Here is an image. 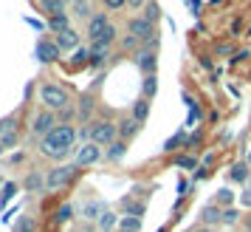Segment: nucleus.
Here are the masks:
<instances>
[{"instance_id": "nucleus-1", "label": "nucleus", "mask_w": 251, "mask_h": 232, "mask_svg": "<svg viewBox=\"0 0 251 232\" xmlns=\"http://www.w3.org/2000/svg\"><path fill=\"white\" fill-rule=\"evenodd\" d=\"M74 139H76V130L71 128V125H57V128L43 139L40 150H43V156H48V159L62 162V159L74 150Z\"/></svg>"}, {"instance_id": "nucleus-2", "label": "nucleus", "mask_w": 251, "mask_h": 232, "mask_svg": "<svg viewBox=\"0 0 251 232\" xmlns=\"http://www.w3.org/2000/svg\"><path fill=\"white\" fill-rule=\"evenodd\" d=\"M88 139H91L93 145H113V142L119 139V128H116L113 122H107V119H99V122L91 125Z\"/></svg>"}, {"instance_id": "nucleus-3", "label": "nucleus", "mask_w": 251, "mask_h": 232, "mask_svg": "<svg viewBox=\"0 0 251 232\" xmlns=\"http://www.w3.org/2000/svg\"><path fill=\"white\" fill-rule=\"evenodd\" d=\"M40 102L46 105L48 111H62L68 105V91L59 85H43L40 88Z\"/></svg>"}, {"instance_id": "nucleus-4", "label": "nucleus", "mask_w": 251, "mask_h": 232, "mask_svg": "<svg viewBox=\"0 0 251 232\" xmlns=\"http://www.w3.org/2000/svg\"><path fill=\"white\" fill-rule=\"evenodd\" d=\"M76 164H59V167H54L51 173H48V178H46V184H48V190H59V187H65L76 175Z\"/></svg>"}, {"instance_id": "nucleus-5", "label": "nucleus", "mask_w": 251, "mask_h": 232, "mask_svg": "<svg viewBox=\"0 0 251 232\" xmlns=\"http://www.w3.org/2000/svg\"><path fill=\"white\" fill-rule=\"evenodd\" d=\"M127 31L136 37L138 43H147V40H152V37H155L152 23H150V20H144V17H133V20L127 23Z\"/></svg>"}, {"instance_id": "nucleus-6", "label": "nucleus", "mask_w": 251, "mask_h": 232, "mask_svg": "<svg viewBox=\"0 0 251 232\" xmlns=\"http://www.w3.org/2000/svg\"><path fill=\"white\" fill-rule=\"evenodd\" d=\"M107 29H110V20H107L104 14H93L91 20H88V29H85V34H88V40L93 43V40H99V37H102Z\"/></svg>"}, {"instance_id": "nucleus-7", "label": "nucleus", "mask_w": 251, "mask_h": 232, "mask_svg": "<svg viewBox=\"0 0 251 232\" xmlns=\"http://www.w3.org/2000/svg\"><path fill=\"white\" fill-rule=\"evenodd\" d=\"M54 128H57V125H54V116L48 114V111L46 114H37L34 122H31V133H34V136H43V139H46Z\"/></svg>"}, {"instance_id": "nucleus-8", "label": "nucleus", "mask_w": 251, "mask_h": 232, "mask_svg": "<svg viewBox=\"0 0 251 232\" xmlns=\"http://www.w3.org/2000/svg\"><path fill=\"white\" fill-rule=\"evenodd\" d=\"M99 145H93V142H85L79 147V153H76V167H85V164H93L99 162Z\"/></svg>"}, {"instance_id": "nucleus-9", "label": "nucleus", "mask_w": 251, "mask_h": 232, "mask_svg": "<svg viewBox=\"0 0 251 232\" xmlns=\"http://www.w3.org/2000/svg\"><path fill=\"white\" fill-rule=\"evenodd\" d=\"M155 51H152V48H141V51H138V57H136V65L138 68H141V74H144V77H147V74H155Z\"/></svg>"}, {"instance_id": "nucleus-10", "label": "nucleus", "mask_w": 251, "mask_h": 232, "mask_svg": "<svg viewBox=\"0 0 251 232\" xmlns=\"http://www.w3.org/2000/svg\"><path fill=\"white\" fill-rule=\"evenodd\" d=\"M59 54L62 51L57 48V43H51V40H40L37 43V57H40V62H54Z\"/></svg>"}, {"instance_id": "nucleus-11", "label": "nucleus", "mask_w": 251, "mask_h": 232, "mask_svg": "<svg viewBox=\"0 0 251 232\" xmlns=\"http://www.w3.org/2000/svg\"><path fill=\"white\" fill-rule=\"evenodd\" d=\"M76 46H79V34H76L74 29L62 31V34H57V48H59V51H74Z\"/></svg>"}, {"instance_id": "nucleus-12", "label": "nucleus", "mask_w": 251, "mask_h": 232, "mask_svg": "<svg viewBox=\"0 0 251 232\" xmlns=\"http://www.w3.org/2000/svg\"><path fill=\"white\" fill-rule=\"evenodd\" d=\"M116 128H119V139H122V142H127L130 136H136V130H138V122L133 119V116H127V119H122V122H119Z\"/></svg>"}, {"instance_id": "nucleus-13", "label": "nucleus", "mask_w": 251, "mask_h": 232, "mask_svg": "<svg viewBox=\"0 0 251 232\" xmlns=\"http://www.w3.org/2000/svg\"><path fill=\"white\" fill-rule=\"evenodd\" d=\"M119 227V215H116L113 209H104L102 215H99V232H113Z\"/></svg>"}, {"instance_id": "nucleus-14", "label": "nucleus", "mask_w": 251, "mask_h": 232, "mask_svg": "<svg viewBox=\"0 0 251 232\" xmlns=\"http://www.w3.org/2000/svg\"><path fill=\"white\" fill-rule=\"evenodd\" d=\"M104 209H107V204H104V201H99V198H93V201H88V204H85V209H82V212H85V218L99 221V215H102Z\"/></svg>"}, {"instance_id": "nucleus-15", "label": "nucleus", "mask_w": 251, "mask_h": 232, "mask_svg": "<svg viewBox=\"0 0 251 232\" xmlns=\"http://www.w3.org/2000/svg\"><path fill=\"white\" fill-rule=\"evenodd\" d=\"M40 9L54 17V14H65V0H40Z\"/></svg>"}, {"instance_id": "nucleus-16", "label": "nucleus", "mask_w": 251, "mask_h": 232, "mask_svg": "<svg viewBox=\"0 0 251 232\" xmlns=\"http://www.w3.org/2000/svg\"><path fill=\"white\" fill-rule=\"evenodd\" d=\"M48 29H51V31H57V34L68 31V29H71L68 14H54V17H48Z\"/></svg>"}, {"instance_id": "nucleus-17", "label": "nucleus", "mask_w": 251, "mask_h": 232, "mask_svg": "<svg viewBox=\"0 0 251 232\" xmlns=\"http://www.w3.org/2000/svg\"><path fill=\"white\" fill-rule=\"evenodd\" d=\"M201 218H203V224H217V221H223V209L209 204V207L201 209Z\"/></svg>"}, {"instance_id": "nucleus-18", "label": "nucleus", "mask_w": 251, "mask_h": 232, "mask_svg": "<svg viewBox=\"0 0 251 232\" xmlns=\"http://www.w3.org/2000/svg\"><path fill=\"white\" fill-rule=\"evenodd\" d=\"M155 91H158V80H155V74H147L141 80V96L150 99V96H155Z\"/></svg>"}, {"instance_id": "nucleus-19", "label": "nucleus", "mask_w": 251, "mask_h": 232, "mask_svg": "<svg viewBox=\"0 0 251 232\" xmlns=\"http://www.w3.org/2000/svg\"><path fill=\"white\" fill-rule=\"evenodd\" d=\"M147 116H150V102L144 99V96H141V99H138V102L133 105V119H136L138 125H141V122H144Z\"/></svg>"}, {"instance_id": "nucleus-20", "label": "nucleus", "mask_w": 251, "mask_h": 232, "mask_svg": "<svg viewBox=\"0 0 251 232\" xmlns=\"http://www.w3.org/2000/svg\"><path fill=\"white\" fill-rule=\"evenodd\" d=\"M125 153H127V142L116 139L113 145H110V147H107V159H110V162H119V159H122V156H125Z\"/></svg>"}, {"instance_id": "nucleus-21", "label": "nucleus", "mask_w": 251, "mask_h": 232, "mask_svg": "<svg viewBox=\"0 0 251 232\" xmlns=\"http://www.w3.org/2000/svg\"><path fill=\"white\" fill-rule=\"evenodd\" d=\"M119 232H141V218H136V215H127V218L122 221Z\"/></svg>"}, {"instance_id": "nucleus-22", "label": "nucleus", "mask_w": 251, "mask_h": 232, "mask_svg": "<svg viewBox=\"0 0 251 232\" xmlns=\"http://www.w3.org/2000/svg\"><path fill=\"white\" fill-rule=\"evenodd\" d=\"M14 128H17V116H6V119H0V136L14 133Z\"/></svg>"}, {"instance_id": "nucleus-23", "label": "nucleus", "mask_w": 251, "mask_h": 232, "mask_svg": "<svg viewBox=\"0 0 251 232\" xmlns=\"http://www.w3.org/2000/svg\"><path fill=\"white\" fill-rule=\"evenodd\" d=\"M231 178H234V181H246V178H249V164H246V162L234 164V170H231Z\"/></svg>"}, {"instance_id": "nucleus-24", "label": "nucleus", "mask_w": 251, "mask_h": 232, "mask_svg": "<svg viewBox=\"0 0 251 232\" xmlns=\"http://www.w3.org/2000/svg\"><path fill=\"white\" fill-rule=\"evenodd\" d=\"M14 193H17V184H12V181H9V184L3 187V196H0V201H3V204H9Z\"/></svg>"}, {"instance_id": "nucleus-25", "label": "nucleus", "mask_w": 251, "mask_h": 232, "mask_svg": "<svg viewBox=\"0 0 251 232\" xmlns=\"http://www.w3.org/2000/svg\"><path fill=\"white\" fill-rule=\"evenodd\" d=\"M14 232H34V221L31 218H20V224H17V230Z\"/></svg>"}, {"instance_id": "nucleus-26", "label": "nucleus", "mask_w": 251, "mask_h": 232, "mask_svg": "<svg viewBox=\"0 0 251 232\" xmlns=\"http://www.w3.org/2000/svg\"><path fill=\"white\" fill-rule=\"evenodd\" d=\"M91 111H93V99H91V96H82L79 114H82V116H88V114H91Z\"/></svg>"}, {"instance_id": "nucleus-27", "label": "nucleus", "mask_w": 251, "mask_h": 232, "mask_svg": "<svg viewBox=\"0 0 251 232\" xmlns=\"http://www.w3.org/2000/svg\"><path fill=\"white\" fill-rule=\"evenodd\" d=\"M144 20H150V23L158 20V6H155V3H147V14H144Z\"/></svg>"}, {"instance_id": "nucleus-28", "label": "nucleus", "mask_w": 251, "mask_h": 232, "mask_svg": "<svg viewBox=\"0 0 251 232\" xmlns=\"http://www.w3.org/2000/svg\"><path fill=\"white\" fill-rule=\"evenodd\" d=\"M71 218V204H62V207L57 209V221L62 224V221H68Z\"/></svg>"}, {"instance_id": "nucleus-29", "label": "nucleus", "mask_w": 251, "mask_h": 232, "mask_svg": "<svg viewBox=\"0 0 251 232\" xmlns=\"http://www.w3.org/2000/svg\"><path fill=\"white\" fill-rule=\"evenodd\" d=\"M104 6H107V9H113V12H119V9H125L127 6V0H102Z\"/></svg>"}, {"instance_id": "nucleus-30", "label": "nucleus", "mask_w": 251, "mask_h": 232, "mask_svg": "<svg viewBox=\"0 0 251 232\" xmlns=\"http://www.w3.org/2000/svg\"><path fill=\"white\" fill-rule=\"evenodd\" d=\"M195 164L198 162H195L192 156H181V159H178V167H183V170H192Z\"/></svg>"}, {"instance_id": "nucleus-31", "label": "nucleus", "mask_w": 251, "mask_h": 232, "mask_svg": "<svg viewBox=\"0 0 251 232\" xmlns=\"http://www.w3.org/2000/svg\"><path fill=\"white\" fill-rule=\"evenodd\" d=\"M178 145H181V136L175 133L172 139H167V145H164V150H178Z\"/></svg>"}, {"instance_id": "nucleus-32", "label": "nucleus", "mask_w": 251, "mask_h": 232, "mask_svg": "<svg viewBox=\"0 0 251 232\" xmlns=\"http://www.w3.org/2000/svg\"><path fill=\"white\" fill-rule=\"evenodd\" d=\"M88 12H91V3H79V6L74 9V14H76V17H88Z\"/></svg>"}, {"instance_id": "nucleus-33", "label": "nucleus", "mask_w": 251, "mask_h": 232, "mask_svg": "<svg viewBox=\"0 0 251 232\" xmlns=\"http://www.w3.org/2000/svg\"><path fill=\"white\" fill-rule=\"evenodd\" d=\"M237 221V209H223V224H234Z\"/></svg>"}, {"instance_id": "nucleus-34", "label": "nucleus", "mask_w": 251, "mask_h": 232, "mask_svg": "<svg viewBox=\"0 0 251 232\" xmlns=\"http://www.w3.org/2000/svg\"><path fill=\"white\" fill-rule=\"evenodd\" d=\"M0 145H3V147H12V145H17V133H9V136H0Z\"/></svg>"}, {"instance_id": "nucleus-35", "label": "nucleus", "mask_w": 251, "mask_h": 232, "mask_svg": "<svg viewBox=\"0 0 251 232\" xmlns=\"http://www.w3.org/2000/svg\"><path fill=\"white\" fill-rule=\"evenodd\" d=\"M231 190H220V193H217V201H220V204H231Z\"/></svg>"}, {"instance_id": "nucleus-36", "label": "nucleus", "mask_w": 251, "mask_h": 232, "mask_svg": "<svg viewBox=\"0 0 251 232\" xmlns=\"http://www.w3.org/2000/svg\"><path fill=\"white\" fill-rule=\"evenodd\" d=\"M25 187H28V190H40V175L31 173L28 175V181H25Z\"/></svg>"}, {"instance_id": "nucleus-37", "label": "nucleus", "mask_w": 251, "mask_h": 232, "mask_svg": "<svg viewBox=\"0 0 251 232\" xmlns=\"http://www.w3.org/2000/svg\"><path fill=\"white\" fill-rule=\"evenodd\" d=\"M122 46H125V48H138V46H141V43H138V40H136V37H133V34H127L125 40H122Z\"/></svg>"}, {"instance_id": "nucleus-38", "label": "nucleus", "mask_w": 251, "mask_h": 232, "mask_svg": "<svg viewBox=\"0 0 251 232\" xmlns=\"http://www.w3.org/2000/svg\"><path fill=\"white\" fill-rule=\"evenodd\" d=\"M88 57H91V54H88L85 48H76V57H74V59H76V62H85Z\"/></svg>"}, {"instance_id": "nucleus-39", "label": "nucleus", "mask_w": 251, "mask_h": 232, "mask_svg": "<svg viewBox=\"0 0 251 232\" xmlns=\"http://www.w3.org/2000/svg\"><path fill=\"white\" fill-rule=\"evenodd\" d=\"M240 204H243V207H251V190H246V193L240 196Z\"/></svg>"}, {"instance_id": "nucleus-40", "label": "nucleus", "mask_w": 251, "mask_h": 232, "mask_svg": "<svg viewBox=\"0 0 251 232\" xmlns=\"http://www.w3.org/2000/svg\"><path fill=\"white\" fill-rule=\"evenodd\" d=\"M231 51H234V46H217V54H220V57H223V54H231Z\"/></svg>"}, {"instance_id": "nucleus-41", "label": "nucleus", "mask_w": 251, "mask_h": 232, "mask_svg": "<svg viewBox=\"0 0 251 232\" xmlns=\"http://www.w3.org/2000/svg\"><path fill=\"white\" fill-rule=\"evenodd\" d=\"M150 0H127V6H133V9H141V6H147Z\"/></svg>"}, {"instance_id": "nucleus-42", "label": "nucleus", "mask_w": 251, "mask_h": 232, "mask_svg": "<svg viewBox=\"0 0 251 232\" xmlns=\"http://www.w3.org/2000/svg\"><path fill=\"white\" fill-rule=\"evenodd\" d=\"M71 3H76V6H79V3H91V0H71Z\"/></svg>"}, {"instance_id": "nucleus-43", "label": "nucleus", "mask_w": 251, "mask_h": 232, "mask_svg": "<svg viewBox=\"0 0 251 232\" xmlns=\"http://www.w3.org/2000/svg\"><path fill=\"white\" fill-rule=\"evenodd\" d=\"M246 164H249V167H251V153H249V159H246Z\"/></svg>"}, {"instance_id": "nucleus-44", "label": "nucleus", "mask_w": 251, "mask_h": 232, "mask_svg": "<svg viewBox=\"0 0 251 232\" xmlns=\"http://www.w3.org/2000/svg\"><path fill=\"white\" fill-rule=\"evenodd\" d=\"M198 232H209V230H198Z\"/></svg>"}, {"instance_id": "nucleus-45", "label": "nucleus", "mask_w": 251, "mask_h": 232, "mask_svg": "<svg viewBox=\"0 0 251 232\" xmlns=\"http://www.w3.org/2000/svg\"><path fill=\"white\" fill-rule=\"evenodd\" d=\"M0 153H3V145H0Z\"/></svg>"}, {"instance_id": "nucleus-46", "label": "nucleus", "mask_w": 251, "mask_h": 232, "mask_svg": "<svg viewBox=\"0 0 251 232\" xmlns=\"http://www.w3.org/2000/svg\"><path fill=\"white\" fill-rule=\"evenodd\" d=\"M74 232H82V230H74Z\"/></svg>"}, {"instance_id": "nucleus-47", "label": "nucleus", "mask_w": 251, "mask_h": 232, "mask_svg": "<svg viewBox=\"0 0 251 232\" xmlns=\"http://www.w3.org/2000/svg\"><path fill=\"white\" fill-rule=\"evenodd\" d=\"M249 190H251V184H249Z\"/></svg>"}]
</instances>
